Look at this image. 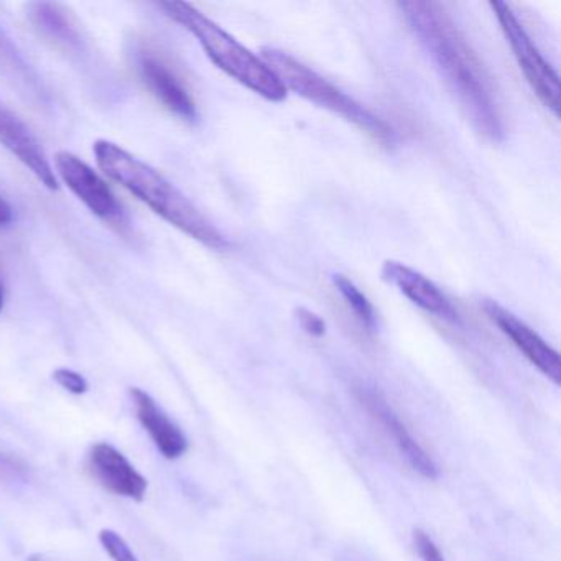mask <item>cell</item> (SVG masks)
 I'll list each match as a JSON object with an SVG mask.
<instances>
[{"label":"cell","mask_w":561,"mask_h":561,"mask_svg":"<svg viewBox=\"0 0 561 561\" xmlns=\"http://www.w3.org/2000/svg\"><path fill=\"white\" fill-rule=\"evenodd\" d=\"M137 419L152 438L160 455L167 459H179L188 451V438L183 430L163 412L162 407L142 389H130Z\"/></svg>","instance_id":"13"},{"label":"cell","mask_w":561,"mask_h":561,"mask_svg":"<svg viewBox=\"0 0 561 561\" xmlns=\"http://www.w3.org/2000/svg\"><path fill=\"white\" fill-rule=\"evenodd\" d=\"M380 275L383 282L396 287L403 297L409 298L415 307L422 308L426 313L448 323L456 324L461 321L451 300L428 277L420 274L415 268L402 262L386 261L380 268Z\"/></svg>","instance_id":"9"},{"label":"cell","mask_w":561,"mask_h":561,"mask_svg":"<svg viewBox=\"0 0 561 561\" xmlns=\"http://www.w3.org/2000/svg\"><path fill=\"white\" fill-rule=\"evenodd\" d=\"M413 545H415V550L419 551L420 558H422L423 561H445L442 551H439L435 541H433L425 531H413Z\"/></svg>","instance_id":"18"},{"label":"cell","mask_w":561,"mask_h":561,"mask_svg":"<svg viewBox=\"0 0 561 561\" xmlns=\"http://www.w3.org/2000/svg\"><path fill=\"white\" fill-rule=\"evenodd\" d=\"M4 301H5L4 285H2V280H0V311H2V308H4Z\"/></svg>","instance_id":"21"},{"label":"cell","mask_w":561,"mask_h":561,"mask_svg":"<svg viewBox=\"0 0 561 561\" xmlns=\"http://www.w3.org/2000/svg\"><path fill=\"white\" fill-rule=\"evenodd\" d=\"M262 60L277 75L285 90L294 91L308 103L343 117L382 146H396L397 134L389 123L376 116L373 111L357 103L350 94L324 80L321 75L291 57L287 51L271 47L262 48Z\"/></svg>","instance_id":"4"},{"label":"cell","mask_w":561,"mask_h":561,"mask_svg":"<svg viewBox=\"0 0 561 561\" xmlns=\"http://www.w3.org/2000/svg\"><path fill=\"white\" fill-rule=\"evenodd\" d=\"M491 9L531 91L554 117L560 116L561 91L557 71L545 60L543 55L507 4L491 2Z\"/></svg>","instance_id":"5"},{"label":"cell","mask_w":561,"mask_h":561,"mask_svg":"<svg viewBox=\"0 0 561 561\" xmlns=\"http://www.w3.org/2000/svg\"><path fill=\"white\" fill-rule=\"evenodd\" d=\"M399 9L474 129L492 142L504 139V117L492 78L445 8L416 0L400 2Z\"/></svg>","instance_id":"1"},{"label":"cell","mask_w":561,"mask_h":561,"mask_svg":"<svg viewBox=\"0 0 561 561\" xmlns=\"http://www.w3.org/2000/svg\"><path fill=\"white\" fill-rule=\"evenodd\" d=\"M357 399L366 407L367 412L379 422V425L386 430L387 435L393 439L399 451L405 456L409 465L426 479L438 478V466L433 461L432 456L423 449V446L413 438L402 420L399 419L392 407L376 390L359 389Z\"/></svg>","instance_id":"11"},{"label":"cell","mask_w":561,"mask_h":561,"mask_svg":"<svg viewBox=\"0 0 561 561\" xmlns=\"http://www.w3.org/2000/svg\"><path fill=\"white\" fill-rule=\"evenodd\" d=\"M159 8L167 18L188 31L199 42L209 60L236 83L271 103L287 100L288 91L271 67L198 9L186 2H160Z\"/></svg>","instance_id":"3"},{"label":"cell","mask_w":561,"mask_h":561,"mask_svg":"<svg viewBox=\"0 0 561 561\" xmlns=\"http://www.w3.org/2000/svg\"><path fill=\"white\" fill-rule=\"evenodd\" d=\"M0 146H4L12 156L18 157L45 188L51 192L60 190L54 167L48 162L37 137L12 111L0 110Z\"/></svg>","instance_id":"12"},{"label":"cell","mask_w":561,"mask_h":561,"mask_svg":"<svg viewBox=\"0 0 561 561\" xmlns=\"http://www.w3.org/2000/svg\"><path fill=\"white\" fill-rule=\"evenodd\" d=\"M55 175L71 190L75 196L98 218L114 221L123 215L119 202L113 190L94 172L93 167L71 152H58L55 156Z\"/></svg>","instance_id":"7"},{"label":"cell","mask_w":561,"mask_h":561,"mask_svg":"<svg viewBox=\"0 0 561 561\" xmlns=\"http://www.w3.org/2000/svg\"><path fill=\"white\" fill-rule=\"evenodd\" d=\"M100 543L103 545L104 551L113 558V561H139L130 545L111 528H103L100 531Z\"/></svg>","instance_id":"16"},{"label":"cell","mask_w":561,"mask_h":561,"mask_svg":"<svg viewBox=\"0 0 561 561\" xmlns=\"http://www.w3.org/2000/svg\"><path fill=\"white\" fill-rule=\"evenodd\" d=\"M31 9L32 21L51 41L65 47H73L80 42V34L64 8L57 4H34Z\"/></svg>","instance_id":"14"},{"label":"cell","mask_w":561,"mask_h":561,"mask_svg":"<svg viewBox=\"0 0 561 561\" xmlns=\"http://www.w3.org/2000/svg\"><path fill=\"white\" fill-rule=\"evenodd\" d=\"M54 379L58 386L64 387L65 390L73 393V396H83V393H87L88 389H90L87 377L81 376L77 370L60 367V369L55 370Z\"/></svg>","instance_id":"17"},{"label":"cell","mask_w":561,"mask_h":561,"mask_svg":"<svg viewBox=\"0 0 561 561\" xmlns=\"http://www.w3.org/2000/svg\"><path fill=\"white\" fill-rule=\"evenodd\" d=\"M88 468L98 484L121 497L144 501L149 482L134 468L133 462L110 443H96L90 449Z\"/></svg>","instance_id":"10"},{"label":"cell","mask_w":561,"mask_h":561,"mask_svg":"<svg viewBox=\"0 0 561 561\" xmlns=\"http://www.w3.org/2000/svg\"><path fill=\"white\" fill-rule=\"evenodd\" d=\"M297 320L301 330L310 334V336L321 337L327 333V323L317 313L307 310V308H298Z\"/></svg>","instance_id":"19"},{"label":"cell","mask_w":561,"mask_h":561,"mask_svg":"<svg viewBox=\"0 0 561 561\" xmlns=\"http://www.w3.org/2000/svg\"><path fill=\"white\" fill-rule=\"evenodd\" d=\"M93 152L98 165L111 180L133 193L160 218L206 248L228 249V239L222 232L159 170L111 140H96Z\"/></svg>","instance_id":"2"},{"label":"cell","mask_w":561,"mask_h":561,"mask_svg":"<svg viewBox=\"0 0 561 561\" xmlns=\"http://www.w3.org/2000/svg\"><path fill=\"white\" fill-rule=\"evenodd\" d=\"M12 221H14V209L4 196L0 195V228L11 225Z\"/></svg>","instance_id":"20"},{"label":"cell","mask_w":561,"mask_h":561,"mask_svg":"<svg viewBox=\"0 0 561 561\" xmlns=\"http://www.w3.org/2000/svg\"><path fill=\"white\" fill-rule=\"evenodd\" d=\"M136 70L140 81L165 110L185 123L198 121V107L192 91L175 68L152 48H139L136 54Z\"/></svg>","instance_id":"6"},{"label":"cell","mask_w":561,"mask_h":561,"mask_svg":"<svg viewBox=\"0 0 561 561\" xmlns=\"http://www.w3.org/2000/svg\"><path fill=\"white\" fill-rule=\"evenodd\" d=\"M333 284L336 290L340 291L343 300L346 301L350 310L353 311L354 317L357 318V321H359L367 331H376V310H374L369 298L356 287L354 282H351L350 278L344 277V275H333Z\"/></svg>","instance_id":"15"},{"label":"cell","mask_w":561,"mask_h":561,"mask_svg":"<svg viewBox=\"0 0 561 561\" xmlns=\"http://www.w3.org/2000/svg\"><path fill=\"white\" fill-rule=\"evenodd\" d=\"M489 320L514 343V346L543 374L551 382L560 386L561 364L557 351L540 336L535 333L528 324L518 320L507 308L499 305L494 300H484L481 305Z\"/></svg>","instance_id":"8"}]
</instances>
